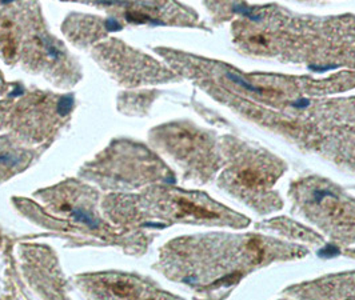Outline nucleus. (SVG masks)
I'll return each instance as SVG.
<instances>
[{
	"instance_id": "nucleus-1",
	"label": "nucleus",
	"mask_w": 355,
	"mask_h": 300,
	"mask_svg": "<svg viewBox=\"0 0 355 300\" xmlns=\"http://www.w3.org/2000/svg\"><path fill=\"white\" fill-rule=\"evenodd\" d=\"M0 51L8 60L19 59L51 78L67 79L72 75L67 55L46 31L31 1L0 14Z\"/></svg>"
},
{
	"instance_id": "nucleus-2",
	"label": "nucleus",
	"mask_w": 355,
	"mask_h": 300,
	"mask_svg": "<svg viewBox=\"0 0 355 300\" xmlns=\"http://www.w3.org/2000/svg\"><path fill=\"white\" fill-rule=\"evenodd\" d=\"M71 109V99L35 94L19 100L0 103V131L12 130L19 136L42 141L53 132L62 118Z\"/></svg>"
},
{
	"instance_id": "nucleus-3",
	"label": "nucleus",
	"mask_w": 355,
	"mask_h": 300,
	"mask_svg": "<svg viewBox=\"0 0 355 300\" xmlns=\"http://www.w3.org/2000/svg\"><path fill=\"white\" fill-rule=\"evenodd\" d=\"M103 44L99 47L98 53L106 63L107 69L125 79L127 83H141L143 80L151 82L158 80L163 71L141 53H130L122 44Z\"/></svg>"
},
{
	"instance_id": "nucleus-4",
	"label": "nucleus",
	"mask_w": 355,
	"mask_h": 300,
	"mask_svg": "<svg viewBox=\"0 0 355 300\" xmlns=\"http://www.w3.org/2000/svg\"><path fill=\"white\" fill-rule=\"evenodd\" d=\"M47 203L56 213H62L66 218H71L75 223L87 224L89 227H98V220L89 200V193H85L76 184H64L53 188L50 194H46Z\"/></svg>"
},
{
	"instance_id": "nucleus-5",
	"label": "nucleus",
	"mask_w": 355,
	"mask_h": 300,
	"mask_svg": "<svg viewBox=\"0 0 355 300\" xmlns=\"http://www.w3.org/2000/svg\"><path fill=\"white\" fill-rule=\"evenodd\" d=\"M87 287L98 298H144L150 297L146 287L125 275H96L87 279Z\"/></svg>"
},
{
	"instance_id": "nucleus-6",
	"label": "nucleus",
	"mask_w": 355,
	"mask_h": 300,
	"mask_svg": "<svg viewBox=\"0 0 355 300\" xmlns=\"http://www.w3.org/2000/svg\"><path fill=\"white\" fill-rule=\"evenodd\" d=\"M31 157L26 148H21L14 139H0V180L12 177L27 167Z\"/></svg>"
},
{
	"instance_id": "nucleus-7",
	"label": "nucleus",
	"mask_w": 355,
	"mask_h": 300,
	"mask_svg": "<svg viewBox=\"0 0 355 300\" xmlns=\"http://www.w3.org/2000/svg\"><path fill=\"white\" fill-rule=\"evenodd\" d=\"M271 180V174L267 173L265 166L257 163L246 164L243 163L235 175V183L248 191H258L266 187Z\"/></svg>"
},
{
	"instance_id": "nucleus-8",
	"label": "nucleus",
	"mask_w": 355,
	"mask_h": 300,
	"mask_svg": "<svg viewBox=\"0 0 355 300\" xmlns=\"http://www.w3.org/2000/svg\"><path fill=\"white\" fill-rule=\"evenodd\" d=\"M4 89H6V85H4V79H3L1 72H0V95L4 92Z\"/></svg>"
}]
</instances>
